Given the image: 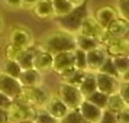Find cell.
<instances>
[{"instance_id": "7a4b0ae2", "label": "cell", "mask_w": 129, "mask_h": 123, "mask_svg": "<svg viewBox=\"0 0 129 123\" xmlns=\"http://www.w3.org/2000/svg\"><path fill=\"white\" fill-rule=\"evenodd\" d=\"M87 15H88V10H87L86 3L81 5V6H77V7H74L68 15L58 18V20H57L58 28L61 30H64V32H68L71 35H74V33H77V30L80 28L83 19L86 18Z\"/></svg>"}, {"instance_id": "44dd1931", "label": "cell", "mask_w": 129, "mask_h": 123, "mask_svg": "<svg viewBox=\"0 0 129 123\" xmlns=\"http://www.w3.org/2000/svg\"><path fill=\"white\" fill-rule=\"evenodd\" d=\"M34 55H35V45L23 49L19 54V57L16 58V62L22 70H28V68H34Z\"/></svg>"}, {"instance_id": "8d00e7d4", "label": "cell", "mask_w": 129, "mask_h": 123, "mask_svg": "<svg viewBox=\"0 0 129 123\" xmlns=\"http://www.w3.org/2000/svg\"><path fill=\"white\" fill-rule=\"evenodd\" d=\"M10 103H12V99H9L6 94H3L0 91V109H7Z\"/></svg>"}, {"instance_id": "7c38bea8", "label": "cell", "mask_w": 129, "mask_h": 123, "mask_svg": "<svg viewBox=\"0 0 129 123\" xmlns=\"http://www.w3.org/2000/svg\"><path fill=\"white\" fill-rule=\"evenodd\" d=\"M107 58L106 49L103 47H97L86 52V62H87V71L90 72H97L100 70V67L103 65V62Z\"/></svg>"}, {"instance_id": "d6986e66", "label": "cell", "mask_w": 129, "mask_h": 123, "mask_svg": "<svg viewBox=\"0 0 129 123\" xmlns=\"http://www.w3.org/2000/svg\"><path fill=\"white\" fill-rule=\"evenodd\" d=\"M78 90H80V93L84 99H87L90 94H93L97 87H96V77H94V72H90V71H86V74L84 77L81 78V81L80 84L77 86Z\"/></svg>"}, {"instance_id": "4dcf8cb0", "label": "cell", "mask_w": 129, "mask_h": 123, "mask_svg": "<svg viewBox=\"0 0 129 123\" xmlns=\"http://www.w3.org/2000/svg\"><path fill=\"white\" fill-rule=\"evenodd\" d=\"M116 12L119 18L129 20V0H117Z\"/></svg>"}, {"instance_id": "277c9868", "label": "cell", "mask_w": 129, "mask_h": 123, "mask_svg": "<svg viewBox=\"0 0 129 123\" xmlns=\"http://www.w3.org/2000/svg\"><path fill=\"white\" fill-rule=\"evenodd\" d=\"M57 96L61 99V101H62L70 110L77 109V107L80 106V103L84 100V97L81 96L80 90H78V87L71 86V84H65V83H61L58 86Z\"/></svg>"}, {"instance_id": "4fadbf2b", "label": "cell", "mask_w": 129, "mask_h": 123, "mask_svg": "<svg viewBox=\"0 0 129 123\" xmlns=\"http://www.w3.org/2000/svg\"><path fill=\"white\" fill-rule=\"evenodd\" d=\"M77 111L80 113V116L88 123H97L100 116H102V109H99L97 106H94L91 101H88L87 99H84L80 103V106L77 107Z\"/></svg>"}, {"instance_id": "ba28073f", "label": "cell", "mask_w": 129, "mask_h": 123, "mask_svg": "<svg viewBox=\"0 0 129 123\" xmlns=\"http://www.w3.org/2000/svg\"><path fill=\"white\" fill-rule=\"evenodd\" d=\"M96 77V87L99 91L105 93L106 96H110L113 93H117L119 90V84H120V78L115 75H109L105 72H94Z\"/></svg>"}, {"instance_id": "83f0119b", "label": "cell", "mask_w": 129, "mask_h": 123, "mask_svg": "<svg viewBox=\"0 0 129 123\" xmlns=\"http://www.w3.org/2000/svg\"><path fill=\"white\" fill-rule=\"evenodd\" d=\"M88 101H91L94 106H97L99 109H102V110H105L106 109V103H107V96H106L105 93H102V91H99V90H96L93 94H90L87 97Z\"/></svg>"}, {"instance_id": "5b68a950", "label": "cell", "mask_w": 129, "mask_h": 123, "mask_svg": "<svg viewBox=\"0 0 129 123\" xmlns=\"http://www.w3.org/2000/svg\"><path fill=\"white\" fill-rule=\"evenodd\" d=\"M7 44H10L13 47L26 49L29 47H34V33L29 28L26 26H15L9 32V39Z\"/></svg>"}, {"instance_id": "d6a6232c", "label": "cell", "mask_w": 129, "mask_h": 123, "mask_svg": "<svg viewBox=\"0 0 129 123\" xmlns=\"http://www.w3.org/2000/svg\"><path fill=\"white\" fill-rule=\"evenodd\" d=\"M97 123H117L116 113H113V111L105 109V110L102 111V116H100Z\"/></svg>"}, {"instance_id": "f546056e", "label": "cell", "mask_w": 129, "mask_h": 123, "mask_svg": "<svg viewBox=\"0 0 129 123\" xmlns=\"http://www.w3.org/2000/svg\"><path fill=\"white\" fill-rule=\"evenodd\" d=\"M59 123H88V122H86V120L80 116V113L77 111V109H74V110L68 111L67 116L62 117V119L59 120Z\"/></svg>"}, {"instance_id": "f35d334b", "label": "cell", "mask_w": 129, "mask_h": 123, "mask_svg": "<svg viewBox=\"0 0 129 123\" xmlns=\"http://www.w3.org/2000/svg\"><path fill=\"white\" fill-rule=\"evenodd\" d=\"M0 123H9L7 122V110L0 109Z\"/></svg>"}, {"instance_id": "9a60e30c", "label": "cell", "mask_w": 129, "mask_h": 123, "mask_svg": "<svg viewBox=\"0 0 129 123\" xmlns=\"http://www.w3.org/2000/svg\"><path fill=\"white\" fill-rule=\"evenodd\" d=\"M18 80L22 87H36V86H42L44 75L35 68H28V70L20 71Z\"/></svg>"}, {"instance_id": "d4e9b609", "label": "cell", "mask_w": 129, "mask_h": 123, "mask_svg": "<svg viewBox=\"0 0 129 123\" xmlns=\"http://www.w3.org/2000/svg\"><path fill=\"white\" fill-rule=\"evenodd\" d=\"M20 71H22V68L19 67V64L15 59L5 58L3 62L0 64V72H3V74H6V75H10V77H13V78H18L19 74H20Z\"/></svg>"}, {"instance_id": "ab89813d", "label": "cell", "mask_w": 129, "mask_h": 123, "mask_svg": "<svg viewBox=\"0 0 129 123\" xmlns=\"http://www.w3.org/2000/svg\"><path fill=\"white\" fill-rule=\"evenodd\" d=\"M68 2H70L74 7H77V6H81V5H84L87 0H68Z\"/></svg>"}, {"instance_id": "ffe728a7", "label": "cell", "mask_w": 129, "mask_h": 123, "mask_svg": "<svg viewBox=\"0 0 129 123\" xmlns=\"http://www.w3.org/2000/svg\"><path fill=\"white\" fill-rule=\"evenodd\" d=\"M74 42H76V48L81 49L84 52H88V51H91L94 48L102 47L96 38L81 35V33H74Z\"/></svg>"}, {"instance_id": "3957f363", "label": "cell", "mask_w": 129, "mask_h": 123, "mask_svg": "<svg viewBox=\"0 0 129 123\" xmlns=\"http://www.w3.org/2000/svg\"><path fill=\"white\" fill-rule=\"evenodd\" d=\"M51 93L44 86H36V87H22V93L19 94L18 100L30 106L32 109H39L44 107Z\"/></svg>"}, {"instance_id": "2e32d148", "label": "cell", "mask_w": 129, "mask_h": 123, "mask_svg": "<svg viewBox=\"0 0 129 123\" xmlns=\"http://www.w3.org/2000/svg\"><path fill=\"white\" fill-rule=\"evenodd\" d=\"M94 19H96V22L103 28L106 29L109 25L117 18V12H116V7L115 6H110V5H105V6H100L96 13L93 15Z\"/></svg>"}, {"instance_id": "cb8c5ba5", "label": "cell", "mask_w": 129, "mask_h": 123, "mask_svg": "<svg viewBox=\"0 0 129 123\" xmlns=\"http://www.w3.org/2000/svg\"><path fill=\"white\" fill-rule=\"evenodd\" d=\"M84 74H86V71L83 70H78V68H73V70L67 71L65 74H62V75H59V78H61V83H65V84H71V86H78L80 84V81H81V78L84 77Z\"/></svg>"}, {"instance_id": "9c48e42d", "label": "cell", "mask_w": 129, "mask_h": 123, "mask_svg": "<svg viewBox=\"0 0 129 123\" xmlns=\"http://www.w3.org/2000/svg\"><path fill=\"white\" fill-rule=\"evenodd\" d=\"M0 91L3 94H6L9 99L15 100L22 93V86H20L18 78H13L10 75L0 72Z\"/></svg>"}, {"instance_id": "484cf974", "label": "cell", "mask_w": 129, "mask_h": 123, "mask_svg": "<svg viewBox=\"0 0 129 123\" xmlns=\"http://www.w3.org/2000/svg\"><path fill=\"white\" fill-rule=\"evenodd\" d=\"M52 7H54V18L65 16L74 9V6L68 0H52Z\"/></svg>"}, {"instance_id": "836d02e7", "label": "cell", "mask_w": 129, "mask_h": 123, "mask_svg": "<svg viewBox=\"0 0 129 123\" xmlns=\"http://www.w3.org/2000/svg\"><path fill=\"white\" fill-rule=\"evenodd\" d=\"M22 51H23V49L16 48V47H13V45H10V44H7L6 48H5V58L15 59V61H16V58L19 57V54L22 52Z\"/></svg>"}, {"instance_id": "7402d4cb", "label": "cell", "mask_w": 129, "mask_h": 123, "mask_svg": "<svg viewBox=\"0 0 129 123\" xmlns=\"http://www.w3.org/2000/svg\"><path fill=\"white\" fill-rule=\"evenodd\" d=\"M113 65H115V70L117 72V77L120 78V81L123 80H128V71H129V57L128 55H122V57H115L112 58Z\"/></svg>"}, {"instance_id": "ac0fdd59", "label": "cell", "mask_w": 129, "mask_h": 123, "mask_svg": "<svg viewBox=\"0 0 129 123\" xmlns=\"http://www.w3.org/2000/svg\"><path fill=\"white\" fill-rule=\"evenodd\" d=\"M32 12L38 19L47 20V19L54 18V7H52V0H38L35 6L32 7Z\"/></svg>"}, {"instance_id": "30bf717a", "label": "cell", "mask_w": 129, "mask_h": 123, "mask_svg": "<svg viewBox=\"0 0 129 123\" xmlns=\"http://www.w3.org/2000/svg\"><path fill=\"white\" fill-rule=\"evenodd\" d=\"M106 54L107 57L115 58V57H122L129 54V41L128 38H110L105 44Z\"/></svg>"}, {"instance_id": "603a6c76", "label": "cell", "mask_w": 129, "mask_h": 123, "mask_svg": "<svg viewBox=\"0 0 129 123\" xmlns=\"http://www.w3.org/2000/svg\"><path fill=\"white\" fill-rule=\"evenodd\" d=\"M128 103L120 97L119 93H113L110 96H107V103H106V109L113 111V113H119L120 110H123L125 107H128Z\"/></svg>"}, {"instance_id": "e0dca14e", "label": "cell", "mask_w": 129, "mask_h": 123, "mask_svg": "<svg viewBox=\"0 0 129 123\" xmlns=\"http://www.w3.org/2000/svg\"><path fill=\"white\" fill-rule=\"evenodd\" d=\"M128 32H129V20L119 18V16L106 28V33L109 35V38H126Z\"/></svg>"}, {"instance_id": "1f68e13d", "label": "cell", "mask_w": 129, "mask_h": 123, "mask_svg": "<svg viewBox=\"0 0 129 123\" xmlns=\"http://www.w3.org/2000/svg\"><path fill=\"white\" fill-rule=\"evenodd\" d=\"M99 72H105V74H109V75L117 77V72H116V70H115V65H113V61H112L110 57L106 58V61L103 62V65L100 67Z\"/></svg>"}, {"instance_id": "52a82bcc", "label": "cell", "mask_w": 129, "mask_h": 123, "mask_svg": "<svg viewBox=\"0 0 129 123\" xmlns=\"http://www.w3.org/2000/svg\"><path fill=\"white\" fill-rule=\"evenodd\" d=\"M74 68V54L73 51H62L52 55V70L55 74L62 75Z\"/></svg>"}, {"instance_id": "e575fe53", "label": "cell", "mask_w": 129, "mask_h": 123, "mask_svg": "<svg viewBox=\"0 0 129 123\" xmlns=\"http://www.w3.org/2000/svg\"><path fill=\"white\" fill-rule=\"evenodd\" d=\"M116 117H117V123H129V106L119 111Z\"/></svg>"}, {"instance_id": "5bb4252c", "label": "cell", "mask_w": 129, "mask_h": 123, "mask_svg": "<svg viewBox=\"0 0 129 123\" xmlns=\"http://www.w3.org/2000/svg\"><path fill=\"white\" fill-rule=\"evenodd\" d=\"M44 109H45L51 116L55 117L57 120H61V119L67 116V113L70 111V109L61 101V99H59L57 94H55V96L51 94V97L48 99V101L44 104Z\"/></svg>"}, {"instance_id": "b9f144b4", "label": "cell", "mask_w": 129, "mask_h": 123, "mask_svg": "<svg viewBox=\"0 0 129 123\" xmlns=\"http://www.w3.org/2000/svg\"><path fill=\"white\" fill-rule=\"evenodd\" d=\"M20 123H35L32 119H28V120H23V122H20Z\"/></svg>"}, {"instance_id": "74e56055", "label": "cell", "mask_w": 129, "mask_h": 123, "mask_svg": "<svg viewBox=\"0 0 129 123\" xmlns=\"http://www.w3.org/2000/svg\"><path fill=\"white\" fill-rule=\"evenodd\" d=\"M38 3V0H22V5H20V9H25V10H32V7Z\"/></svg>"}, {"instance_id": "8992f818", "label": "cell", "mask_w": 129, "mask_h": 123, "mask_svg": "<svg viewBox=\"0 0 129 123\" xmlns=\"http://www.w3.org/2000/svg\"><path fill=\"white\" fill-rule=\"evenodd\" d=\"M6 110H7V122L9 123H20L23 120L32 119L34 113H35V109H32L30 106L19 101L18 99L12 100V103L9 104Z\"/></svg>"}, {"instance_id": "d590c367", "label": "cell", "mask_w": 129, "mask_h": 123, "mask_svg": "<svg viewBox=\"0 0 129 123\" xmlns=\"http://www.w3.org/2000/svg\"><path fill=\"white\" fill-rule=\"evenodd\" d=\"M2 2L10 10H19L20 9V5H22V0H2Z\"/></svg>"}, {"instance_id": "6da1fadb", "label": "cell", "mask_w": 129, "mask_h": 123, "mask_svg": "<svg viewBox=\"0 0 129 123\" xmlns=\"http://www.w3.org/2000/svg\"><path fill=\"white\" fill-rule=\"evenodd\" d=\"M39 47L44 48L45 51L54 54L62 52V51H73L76 48V42H74V35H71L68 32L64 30H54L52 33L47 35L42 42L39 44Z\"/></svg>"}, {"instance_id": "60d3db41", "label": "cell", "mask_w": 129, "mask_h": 123, "mask_svg": "<svg viewBox=\"0 0 129 123\" xmlns=\"http://www.w3.org/2000/svg\"><path fill=\"white\" fill-rule=\"evenodd\" d=\"M3 29H5V19H3L2 13H0V33L3 32Z\"/></svg>"}, {"instance_id": "8fae6325", "label": "cell", "mask_w": 129, "mask_h": 123, "mask_svg": "<svg viewBox=\"0 0 129 123\" xmlns=\"http://www.w3.org/2000/svg\"><path fill=\"white\" fill-rule=\"evenodd\" d=\"M34 68L39 72H49L52 70V54L45 51L39 45L35 47V55H34Z\"/></svg>"}, {"instance_id": "f1b7e54d", "label": "cell", "mask_w": 129, "mask_h": 123, "mask_svg": "<svg viewBox=\"0 0 129 123\" xmlns=\"http://www.w3.org/2000/svg\"><path fill=\"white\" fill-rule=\"evenodd\" d=\"M73 54H74V67L78 68V70L87 71V62H86V52L78 49V48H74L73 49Z\"/></svg>"}, {"instance_id": "4316f807", "label": "cell", "mask_w": 129, "mask_h": 123, "mask_svg": "<svg viewBox=\"0 0 129 123\" xmlns=\"http://www.w3.org/2000/svg\"><path fill=\"white\" fill-rule=\"evenodd\" d=\"M32 120L35 123H59V120H57L54 116H51L44 107L35 109V113H34Z\"/></svg>"}]
</instances>
